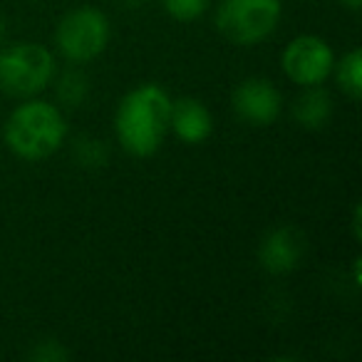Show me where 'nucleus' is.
I'll list each match as a JSON object with an SVG mask.
<instances>
[{
	"mask_svg": "<svg viewBox=\"0 0 362 362\" xmlns=\"http://www.w3.org/2000/svg\"><path fill=\"white\" fill-rule=\"evenodd\" d=\"M67 136L65 115L57 105L40 97H28L8 115L3 141L23 161H42L52 156Z\"/></svg>",
	"mask_w": 362,
	"mask_h": 362,
	"instance_id": "2",
	"label": "nucleus"
},
{
	"mask_svg": "<svg viewBox=\"0 0 362 362\" xmlns=\"http://www.w3.org/2000/svg\"><path fill=\"white\" fill-rule=\"evenodd\" d=\"M231 107L236 117L246 124L268 127L278 119L283 110V97L278 87L266 77H248L233 90Z\"/></svg>",
	"mask_w": 362,
	"mask_h": 362,
	"instance_id": "7",
	"label": "nucleus"
},
{
	"mask_svg": "<svg viewBox=\"0 0 362 362\" xmlns=\"http://www.w3.org/2000/svg\"><path fill=\"white\" fill-rule=\"evenodd\" d=\"M6 21H3V18H0V42H3V37H6Z\"/></svg>",
	"mask_w": 362,
	"mask_h": 362,
	"instance_id": "19",
	"label": "nucleus"
},
{
	"mask_svg": "<svg viewBox=\"0 0 362 362\" xmlns=\"http://www.w3.org/2000/svg\"><path fill=\"white\" fill-rule=\"evenodd\" d=\"M332 75H335V82L342 92H345L350 100H360L362 97V52L350 50L335 60L332 65Z\"/></svg>",
	"mask_w": 362,
	"mask_h": 362,
	"instance_id": "11",
	"label": "nucleus"
},
{
	"mask_svg": "<svg viewBox=\"0 0 362 362\" xmlns=\"http://www.w3.org/2000/svg\"><path fill=\"white\" fill-rule=\"evenodd\" d=\"M110 45V18L90 6L65 13L55 28V50L67 62H92Z\"/></svg>",
	"mask_w": 362,
	"mask_h": 362,
	"instance_id": "5",
	"label": "nucleus"
},
{
	"mask_svg": "<svg viewBox=\"0 0 362 362\" xmlns=\"http://www.w3.org/2000/svg\"><path fill=\"white\" fill-rule=\"evenodd\" d=\"M171 97L156 82L129 90L115 112V134L119 146L136 159L156 154L169 134Z\"/></svg>",
	"mask_w": 362,
	"mask_h": 362,
	"instance_id": "1",
	"label": "nucleus"
},
{
	"mask_svg": "<svg viewBox=\"0 0 362 362\" xmlns=\"http://www.w3.org/2000/svg\"><path fill=\"white\" fill-rule=\"evenodd\" d=\"M340 3L352 13H357V11H360V6H362V0H340Z\"/></svg>",
	"mask_w": 362,
	"mask_h": 362,
	"instance_id": "16",
	"label": "nucleus"
},
{
	"mask_svg": "<svg viewBox=\"0 0 362 362\" xmlns=\"http://www.w3.org/2000/svg\"><path fill=\"white\" fill-rule=\"evenodd\" d=\"M57 97H60V102H65V105L77 107L87 97V77L75 70L65 72V75L60 77V82H57Z\"/></svg>",
	"mask_w": 362,
	"mask_h": 362,
	"instance_id": "12",
	"label": "nucleus"
},
{
	"mask_svg": "<svg viewBox=\"0 0 362 362\" xmlns=\"http://www.w3.org/2000/svg\"><path fill=\"white\" fill-rule=\"evenodd\" d=\"M119 6H124V8H139L141 3H146V0H117Z\"/></svg>",
	"mask_w": 362,
	"mask_h": 362,
	"instance_id": "18",
	"label": "nucleus"
},
{
	"mask_svg": "<svg viewBox=\"0 0 362 362\" xmlns=\"http://www.w3.org/2000/svg\"><path fill=\"white\" fill-rule=\"evenodd\" d=\"M169 132H174L176 139L184 141V144H202L214 132L211 110L197 97L171 100Z\"/></svg>",
	"mask_w": 362,
	"mask_h": 362,
	"instance_id": "9",
	"label": "nucleus"
},
{
	"mask_svg": "<svg viewBox=\"0 0 362 362\" xmlns=\"http://www.w3.org/2000/svg\"><path fill=\"white\" fill-rule=\"evenodd\" d=\"M332 65L335 52L320 35H298L281 52L283 75L298 87L322 85L332 75Z\"/></svg>",
	"mask_w": 362,
	"mask_h": 362,
	"instance_id": "6",
	"label": "nucleus"
},
{
	"mask_svg": "<svg viewBox=\"0 0 362 362\" xmlns=\"http://www.w3.org/2000/svg\"><path fill=\"white\" fill-rule=\"evenodd\" d=\"M283 16L281 0H221L216 6V30L233 45L251 47L276 33Z\"/></svg>",
	"mask_w": 362,
	"mask_h": 362,
	"instance_id": "4",
	"label": "nucleus"
},
{
	"mask_svg": "<svg viewBox=\"0 0 362 362\" xmlns=\"http://www.w3.org/2000/svg\"><path fill=\"white\" fill-rule=\"evenodd\" d=\"M75 156L82 166H100L107 159V149H102V144L95 139H80L75 146Z\"/></svg>",
	"mask_w": 362,
	"mask_h": 362,
	"instance_id": "14",
	"label": "nucleus"
},
{
	"mask_svg": "<svg viewBox=\"0 0 362 362\" xmlns=\"http://www.w3.org/2000/svg\"><path fill=\"white\" fill-rule=\"evenodd\" d=\"M305 256V236L296 226H278L263 236L258 246V263L273 276H283L300 266Z\"/></svg>",
	"mask_w": 362,
	"mask_h": 362,
	"instance_id": "8",
	"label": "nucleus"
},
{
	"mask_svg": "<svg viewBox=\"0 0 362 362\" xmlns=\"http://www.w3.org/2000/svg\"><path fill=\"white\" fill-rule=\"evenodd\" d=\"M332 117V97L322 85L303 87L293 102V119L303 129H322Z\"/></svg>",
	"mask_w": 362,
	"mask_h": 362,
	"instance_id": "10",
	"label": "nucleus"
},
{
	"mask_svg": "<svg viewBox=\"0 0 362 362\" xmlns=\"http://www.w3.org/2000/svg\"><path fill=\"white\" fill-rule=\"evenodd\" d=\"M352 228H355V238H360V206L355 209V218H352Z\"/></svg>",
	"mask_w": 362,
	"mask_h": 362,
	"instance_id": "17",
	"label": "nucleus"
},
{
	"mask_svg": "<svg viewBox=\"0 0 362 362\" xmlns=\"http://www.w3.org/2000/svg\"><path fill=\"white\" fill-rule=\"evenodd\" d=\"M30 357L37 362H62L70 357V352H67L57 340H42L35 345V350L30 352Z\"/></svg>",
	"mask_w": 362,
	"mask_h": 362,
	"instance_id": "15",
	"label": "nucleus"
},
{
	"mask_svg": "<svg viewBox=\"0 0 362 362\" xmlns=\"http://www.w3.org/2000/svg\"><path fill=\"white\" fill-rule=\"evenodd\" d=\"M55 55L40 42H13L0 50V92L18 100L37 97L55 80Z\"/></svg>",
	"mask_w": 362,
	"mask_h": 362,
	"instance_id": "3",
	"label": "nucleus"
},
{
	"mask_svg": "<svg viewBox=\"0 0 362 362\" xmlns=\"http://www.w3.org/2000/svg\"><path fill=\"white\" fill-rule=\"evenodd\" d=\"M161 6L174 21L192 23L209 11V0H161Z\"/></svg>",
	"mask_w": 362,
	"mask_h": 362,
	"instance_id": "13",
	"label": "nucleus"
}]
</instances>
